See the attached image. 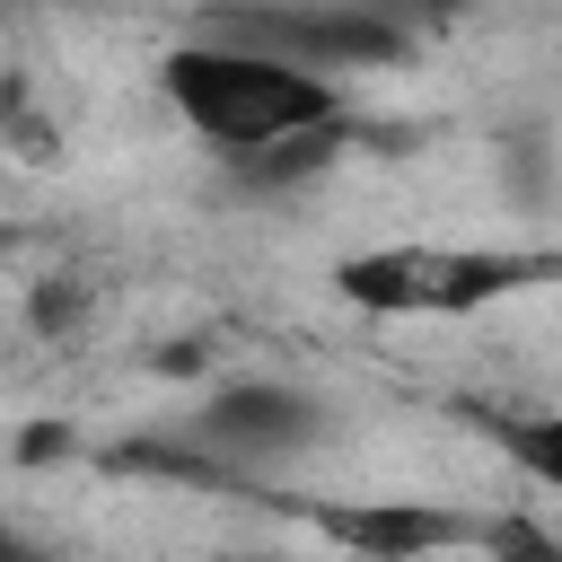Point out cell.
Here are the masks:
<instances>
[{"label":"cell","mask_w":562,"mask_h":562,"mask_svg":"<svg viewBox=\"0 0 562 562\" xmlns=\"http://www.w3.org/2000/svg\"><path fill=\"white\" fill-rule=\"evenodd\" d=\"M167 105L184 114V132L246 158L255 176H281L290 149H325L316 132L342 123L334 70H307V61H290L272 44H246V35L167 53Z\"/></svg>","instance_id":"cell-1"},{"label":"cell","mask_w":562,"mask_h":562,"mask_svg":"<svg viewBox=\"0 0 562 562\" xmlns=\"http://www.w3.org/2000/svg\"><path fill=\"white\" fill-rule=\"evenodd\" d=\"M544 255H483V246H378L342 263V299L369 316H474L527 281H544Z\"/></svg>","instance_id":"cell-2"},{"label":"cell","mask_w":562,"mask_h":562,"mask_svg":"<svg viewBox=\"0 0 562 562\" xmlns=\"http://www.w3.org/2000/svg\"><path fill=\"white\" fill-rule=\"evenodd\" d=\"M228 35L272 44V53H290L307 70H369V61H395L404 53V35L378 9H360V0H334V9H307V0L299 9H237Z\"/></svg>","instance_id":"cell-3"},{"label":"cell","mask_w":562,"mask_h":562,"mask_svg":"<svg viewBox=\"0 0 562 562\" xmlns=\"http://www.w3.org/2000/svg\"><path fill=\"white\" fill-rule=\"evenodd\" d=\"M307 430H316V404H307L299 386H272V378L220 386V395L202 404V439H211L220 457H281V448H299Z\"/></svg>","instance_id":"cell-4"},{"label":"cell","mask_w":562,"mask_h":562,"mask_svg":"<svg viewBox=\"0 0 562 562\" xmlns=\"http://www.w3.org/2000/svg\"><path fill=\"white\" fill-rule=\"evenodd\" d=\"M325 536L334 544H378V553H422V544H465L492 527H465V518H439V509H325Z\"/></svg>","instance_id":"cell-5"},{"label":"cell","mask_w":562,"mask_h":562,"mask_svg":"<svg viewBox=\"0 0 562 562\" xmlns=\"http://www.w3.org/2000/svg\"><path fill=\"white\" fill-rule=\"evenodd\" d=\"M501 448H509L518 474H536L544 492H562V413H544V422H509Z\"/></svg>","instance_id":"cell-6"},{"label":"cell","mask_w":562,"mask_h":562,"mask_svg":"<svg viewBox=\"0 0 562 562\" xmlns=\"http://www.w3.org/2000/svg\"><path fill=\"white\" fill-rule=\"evenodd\" d=\"M422 9H457V0H422Z\"/></svg>","instance_id":"cell-7"}]
</instances>
